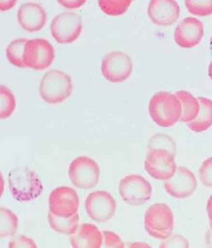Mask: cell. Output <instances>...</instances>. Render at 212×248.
Returning <instances> with one entry per match:
<instances>
[{
  "label": "cell",
  "instance_id": "obj_3",
  "mask_svg": "<svg viewBox=\"0 0 212 248\" xmlns=\"http://www.w3.org/2000/svg\"><path fill=\"white\" fill-rule=\"evenodd\" d=\"M72 92L71 78L61 70L48 71L40 82L41 97L49 104H59L64 102L70 97Z\"/></svg>",
  "mask_w": 212,
  "mask_h": 248
},
{
  "label": "cell",
  "instance_id": "obj_26",
  "mask_svg": "<svg viewBox=\"0 0 212 248\" xmlns=\"http://www.w3.org/2000/svg\"><path fill=\"white\" fill-rule=\"evenodd\" d=\"M185 6L191 15L206 17L212 15V1L186 0Z\"/></svg>",
  "mask_w": 212,
  "mask_h": 248
},
{
  "label": "cell",
  "instance_id": "obj_13",
  "mask_svg": "<svg viewBox=\"0 0 212 248\" xmlns=\"http://www.w3.org/2000/svg\"><path fill=\"white\" fill-rule=\"evenodd\" d=\"M166 191L177 199L187 198L197 190V180L195 174L185 167H177L171 178L164 183Z\"/></svg>",
  "mask_w": 212,
  "mask_h": 248
},
{
  "label": "cell",
  "instance_id": "obj_7",
  "mask_svg": "<svg viewBox=\"0 0 212 248\" xmlns=\"http://www.w3.org/2000/svg\"><path fill=\"white\" fill-rule=\"evenodd\" d=\"M144 167L152 178L167 181L171 178L176 171L175 155L167 149H149Z\"/></svg>",
  "mask_w": 212,
  "mask_h": 248
},
{
  "label": "cell",
  "instance_id": "obj_4",
  "mask_svg": "<svg viewBox=\"0 0 212 248\" xmlns=\"http://www.w3.org/2000/svg\"><path fill=\"white\" fill-rule=\"evenodd\" d=\"M144 227L151 237L161 240L169 237L174 227L171 209L163 203L149 206L144 215Z\"/></svg>",
  "mask_w": 212,
  "mask_h": 248
},
{
  "label": "cell",
  "instance_id": "obj_34",
  "mask_svg": "<svg viewBox=\"0 0 212 248\" xmlns=\"http://www.w3.org/2000/svg\"><path fill=\"white\" fill-rule=\"evenodd\" d=\"M130 248H151V247L147 243L136 242L131 245Z\"/></svg>",
  "mask_w": 212,
  "mask_h": 248
},
{
  "label": "cell",
  "instance_id": "obj_2",
  "mask_svg": "<svg viewBox=\"0 0 212 248\" xmlns=\"http://www.w3.org/2000/svg\"><path fill=\"white\" fill-rule=\"evenodd\" d=\"M149 112L152 120L158 126L169 127L181 120L182 107L176 94L161 91L152 96Z\"/></svg>",
  "mask_w": 212,
  "mask_h": 248
},
{
  "label": "cell",
  "instance_id": "obj_31",
  "mask_svg": "<svg viewBox=\"0 0 212 248\" xmlns=\"http://www.w3.org/2000/svg\"><path fill=\"white\" fill-rule=\"evenodd\" d=\"M59 3L63 6L64 8L68 9H75L80 8L85 3V0H78V1H63L59 0Z\"/></svg>",
  "mask_w": 212,
  "mask_h": 248
},
{
  "label": "cell",
  "instance_id": "obj_23",
  "mask_svg": "<svg viewBox=\"0 0 212 248\" xmlns=\"http://www.w3.org/2000/svg\"><path fill=\"white\" fill-rule=\"evenodd\" d=\"M0 98H1L0 118L4 120L11 117L15 111L16 101L12 92L4 85L0 87Z\"/></svg>",
  "mask_w": 212,
  "mask_h": 248
},
{
  "label": "cell",
  "instance_id": "obj_20",
  "mask_svg": "<svg viewBox=\"0 0 212 248\" xmlns=\"http://www.w3.org/2000/svg\"><path fill=\"white\" fill-rule=\"evenodd\" d=\"M47 220L50 228L55 232L64 235H71L78 228L79 216L78 213H76L70 217H57L49 211Z\"/></svg>",
  "mask_w": 212,
  "mask_h": 248
},
{
  "label": "cell",
  "instance_id": "obj_29",
  "mask_svg": "<svg viewBox=\"0 0 212 248\" xmlns=\"http://www.w3.org/2000/svg\"><path fill=\"white\" fill-rule=\"evenodd\" d=\"M103 242L107 248H123L124 243L116 233L112 231H104L103 232Z\"/></svg>",
  "mask_w": 212,
  "mask_h": 248
},
{
  "label": "cell",
  "instance_id": "obj_14",
  "mask_svg": "<svg viewBox=\"0 0 212 248\" xmlns=\"http://www.w3.org/2000/svg\"><path fill=\"white\" fill-rule=\"evenodd\" d=\"M204 35V25L195 17H186L174 31L175 42L182 48H192L201 42Z\"/></svg>",
  "mask_w": 212,
  "mask_h": 248
},
{
  "label": "cell",
  "instance_id": "obj_9",
  "mask_svg": "<svg viewBox=\"0 0 212 248\" xmlns=\"http://www.w3.org/2000/svg\"><path fill=\"white\" fill-rule=\"evenodd\" d=\"M85 209L91 219L103 223L109 221L115 214L116 201L110 193L106 190H96L87 196Z\"/></svg>",
  "mask_w": 212,
  "mask_h": 248
},
{
  "label": "cell",
  "instance_id": "obj_30",
  "mask_svg": "<svg viewBox=\"0 0 212 248\" xmlns=\"http://www.w3.org/2000/svg\"><path fill=\"white\" fill-rule=\"evenodd\" d=\"M9 248H37L36 243L31 238L25 235H18L11 240Z\"/></svg>",
  "mask_w": 212,
  "mask_h": 248
},
{
  "label": "cell",
  "instance_id": "obj_11",
  "mask_svg": "<svg viewBox=\"0 0 212 248\" xmlns=\"http://www.w3.org/2000/svg\"><path fill=\"white\" fill-rule=\"evenodd\" d=\"M133 68L131 57L125 53L116 50L106 55L101 63V71L108 81L119 83L130 77Z\"/></svg>",
  "mask_w": 212,
  "mask_h": 248
},
{
  "label": "cell",
  "instance_id": "obj_1",
  "mask_svg": "<svg viewBox=\"0 0 212 248\" xmlns=\"http://www.w3.org/2000/svg\"><path fill=\"white\" fill-rule=\"evenodd\" d=\"M8 185L11 194L18 202L33 201L43 191L40 178L32 170L26 167L15 168L9 172Z\"/></svg>",
  "mask_w": 212,
  "mask_h": 248
},
{
  "label": "cell",
  "instance_id": "obj_27",
  "mask_svg": "<svg viewBox=\"0 0 212 248\" xmlns=\"http://www.w3.org/2000/svg\"><path fill=\"white\" fill-rule=\"evenodd\" d=\"M200 181L205 187L212 188V157L205 160L199 171Z\"/></svg>",
  "mask_w": 212,
  "mask_h": 248
},
{
  "label": "cell",
  "instance_id": "obj_28",
  "mask_svg": "<svg viewBox=\"0 0 212 248\" xmlns=\"http://www.w3.org/2000/svg\"><path fill=\"white\" fill-rule=\"evenodd\" d=\"M190 244L187 239L181 235H170L164 240L160 246V248H189Z\"/></svg>",
  "mask_w": 212,
  "mask_h": 248
},
{
  "label": "cell",
  "instance_id": "obj_15",
  "mask_svg": "<svg viewBox=\"0 0 212 248\" xmlns=\"http://www.w3.org/2000/svg\"><path fill=\"white\" fill-rule=\"evenodd\" d=\"M148 16L154 24L158 26H170L179 19L181 8L176 1L153 0L147 10Z\"/></svg>",
  "mask_w": 212,
  "mask_h": 248
},
{
  "label": "cell",
  "instance_id": "obj_33",
  "mask_svg": "<svg viewBox=\"0 0 212 248\" xmlns=\"http://www.w3.org/2000/svg\"><path fill=\"white\" fill-rule=\"evenodd\" d=\"M207 212L208 215L209 222L212 223V194L209 197L207 204Z\"/></svg>",
  "mask_w": 212,
  "mask_h": 248
},
{
  "label": "cell",
  "instance_id": "obj_17",
  "mask_svg": "<svg viewBox=\"0 0 212 248\" xmlns=\"http://www.w3.org/2000/svg\"><path fill=\"white\" fill-rule=\"evenodd\" d=\"M70 240L74 248H100L103 243V235L94 225L84 224L71 234Z\"/></svg>",
  "mask_w": 212,
  "mask_h": 248
},
{
  "label": "cell",
  "instance_id": "obj_10",
  "mask_svg": "<svg viewBox=\"0 0 212 248\" xmlns=\"http://www.w3.org/2000/svg\"><path fill=\"white\" fill-rule=\"evenodd\" d=\"M54 58V47L45 39L30 40L25 46L24 61L26 67L45 70L52 65Z\"/></svg>",
  "mask_w": 212,
  "mask_h": 248
},
{
  "label": "cell",
  "instance_id": "obj_12",
  "mask_svg": "<svg viewBox=\"0 0 212 248\" xmlns=\"http://www.w3.org/2000/svg\"><path fill=\"white\" fill-rule=\"evenodd\" d=\"M79 196L73 188L61 186L50 193L49 198L50 212L57 217H70L77 213Z\"/></svg>",
  "mask_w": 212,
  "mask_h": 248
},
{
  "label": "cell",
  "instance_id": "obj_22",
  "mask_svg": "<svg viewBox=\"0 0 212 248\" xmlns=\"http://www.w3.org/2000/svg\"><path fill=\"white\" fill-rule=\"evenodd\" d=\"M1 215V238L13 236L18 228V217L15 213L4 207L0 208Z\"/></svg>",
  "mask_w": 212,
  "mask_h": 248
},
{
  "label": "cell",
  "instance_id": "obj_18",
  "mask_svg": "<svg viewBox=\"0 0 212 248\" xmlns=\"http://www.w3.org/2000/svg\"><path fill=\"white\" fill-rule=\"evenodd\" d=\"M197 98L200 104L199 114L195 120L186 125L193 132L201 133L208 130L212 125V101L202 96Z\"/></svg>",
  "mask_w": 212,
  "mask_h": 248
},
{
  "label": "cell",
  "instance_id": "obj_19",
  "mask_svg": "<svg viewBox=\"0 0 212 248\" xmlns=\"http://www.w3.org/2000/svg\"><path fill=\"white\" fill-rule=\"evenodd\" d=\"M176 95L181 101L182 107V117L180 121L187 124L195 120L200 110L199 100L192 94L185 91L177 92Z\"/></svg>",
  "mask_w": 212,
  "mask_h": 248
},
{
  "label": "cell",
  "instance_id": "obj_21",
  "mask_svg": "<svg viewBox=\"0 0 212 248\" xmlns=\"http://www.w3.org/2000/svg\"><path fill=\"white\" fill-rule=\"evenodd\" d=\"M29 40L19 38L9 44L6 47V57L12 65L18 68H25L24 54L25 46Z\"/></svg>",
  "mask_w": 212,
  "mask_h": 248
},
{
  "label": "cell",
  "instance_id": "obj_32",
  "mask_svg": "<svg viewBox=\"0 0 212 248\" xmlns=\"http://www.w3.org/2000/svg\"><path fill=\"white\" fill-rule=\"evenodd\" d=\"M17 3V1H1L0 6H1V11H8L11 8H13L15 4Z\"/></svg>",
  "mask_w": 212,
  "mask_h": 248
},
{
  "label": "cell",
  "instance_id": "obj_6",
  "mask_svg": "<svg viewBox=\"0 0 212 248\" xmlns=\"http://www.w3.org/2000/svg\"><path fill=\"white\" fill-rule=\"evenodd\" d=\"M68 173L73 185L78 189H91L100 180V167L87 156H80L74 159L69 167Z\"/></svg>",
  "mask_w": 212,
  "mask_h": 248
},
{
  "label": "cell",
  "instance_id": "obj_8",
  "mask_svg": "<svg viewBox=\"0 0 212 248\" xmlns=\"http://www.w3.org/2000/svg\"><path fill=\"white\" fill-rule=\"evenodd\" d=\"M50 29L53 38L57 43H73L81 33V17L73 12L62 13L53 19Z\"/></svg>",
  "mask_w": 212,
  "mask_h": 248
},
{
  "label": "cell",
  "instance_id": "obj_35",
  "mask_svg": "<svg viewBox=\"0 0 212 248\" xmlns=\"http://www.w3.org/2000/svg\"><path fill=\"white\" fill-rule=\"evenodd\" d=\"M209 77L211 78V79L212 81V61L211 62V63H210L209 66Z\"/></svg>",
  "mask_w": 212,
  "mask_h": 248
},
{
  "label": "cell",
  "instance_id": "obj_24",
  "mask_svg": "<svg viewBox=\"0 0 212 248\" xmlns=\"http://www.w3.org/2000/svg\"><path fill=\"white\" fill-rule=\"evenodd\" d=\"M131 3H132L131 0H123V1L100 0L98 1L101 10L106 15L110 16L123 15L128 11Z\"/></svg>",
  "mask_w": 212,
  "mask_h": 248
},
{
  "label": "cell",
  "instance_id": "obj_36",
  "mask_svg": "<svg viewBox=\"0 0 212 248\" xmlns=\"http://www.w3.org/2000/svg\"><path fill=\"white\" fill-rule=\"evenodd\" d=\"M209 224H210V227H211V229L212 232V222H209Z\"/></svg>",
  "mask_w": 212,
  "mask_h": 248
},
{
  "label": "cell",
  "instance_id": "obj_25",
  "mask_svg": "<svg viewBox=\"0 0 212 248\" xmlns=\"http://www.w3.org/2000/svg\"><path fill=\"white\" fill-rule=\"evenodd\" d=\"M149 149L158 148L167 149L174 155L176 153V145L174 140L169 135L156 134L149 141Z\"/></svg>",
  "mask_w": 212,
  "mask_h": 248
},
{
  "label": "cell",
  "instance_id": "obj_5",
  "mask_svg": "<svg viewBox=\"0 0 212 248\" xmlns=\"http://www.w3.org/2000/svg\"><path fill=\"white\" fill-rule=\"evenodd\" d=\"M119 191L121 199L128 205L140 206L151 199L152 186L144 177L131 174L120 181Z\"/></svg>",
  "mask_w": 212,
  "mask_h": 248
},
{
  "label": "cell",
  "instance_id": "obj_16",
  "mask_svg": "<svg viewBox=\"0 0 212 248\" xmlns=\"http://www.w3.org/2000/svg\"><path fill=\"white\" fill-rule=\"evenodd\" d=\"M17 19L23 29L31 33L40 31L47 22V15L42 6L29 2L18 9Z\"/></svg>",
  "mask_w": 212,
  "mask_h": 248
}]
</instances>
